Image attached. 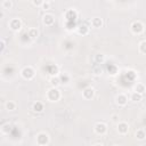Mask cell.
<instances>
[{"label":"cell","mask_w":146,"mask_h":146,"mask_svg":"<svg viewBox=\"0 0 146 146\" xmlns=\"http://www.w3.org/2000/svg\"><path fill=\"white\" fill-rule=\"evenodd\" d=\"M89 30H90V27H89L88 25L81 24V25H79V26L76 27V33L80 34V35H87V34L89 33Z\"/></svg>","instance_id":"cell-13"},{"label":"cell","mask_w":146,"mask_h":146,"mask_svg":"<svg viewBox=\"0 0 146 146\" xmlns=\"http://www.w3.org/2000/svg\"><path fill=\"white\" fill-rule=\"evenodd\" d=\"M49 82H50V86H51V87H56V88H58V87H59V84H62L58 75L51 76V78H50V80H49Z\"/></svg>","instance_id":"cell-19"},{"label":"cell","mask_w":146,"mask_h":146,"mask_svg":"<svg viewBox=\"0 0 146 146\" xmlns=\"http://www.w3.org/2000/svg\"><path fill=\"white\" fill-rule=\"evenodd\" d=\"M130 30H131V32H132L133 34L140 35V34H143L144 31H145V25H144L140 21H135V22L131 23Z\"/></svg>","instance_id":"cell-2"},{"label":"cell","mask_w":146,"mask_h":146,"mask_svg":"<svg viewBox=\"0 0 146 146\" xmlns=\"http://www.w3.org/2000/svg\"><path fill=\"white\" fill-rule=\"evenodd\" d=\"M115 103H116V105H119V106H121V107H124V106L128 104V97H127V95H124V94H119V95L115 97Z\"/></svg>","instance_id":"cell-9"},{"label":"cell","mask_w":146,"mask_h":146,"mask_svg":"<svg viewBox=\"0 0 146 146\" xmlns=\"http://www.w3.org/2000/svg\"><path fill=\"white\" fill-rule=\"evenodd\" d=\"M49 73H50L51 76L58 75V73H59V68H58V66H57V65H51V66H50V71H49Z\"/></svg>","instance_id":"cell-24"},{"label":"cell","mask_w":146,"mask_h":146,"mask_svg":"<svg viewBox=\"0 0 146 146\" xmlns=\"http://www.w3.org/2000/svg\"><path fill=\"white\" fill-rule=\"evenodd\" d=\"M65 16H66V18L68 21H75L78 18V11L75 9H68L66 11V15Z\"/></svg>","instance_id":"cell-15"},{"label":"cell","mask_w":146,"mask_h":146,"mask_svg":"<svg viewBox=\"0 0 146 146\" xmlns=\"http://www.w3.org/2000/svg\"><path fill=\"white\" fill-rule=\"evenodd\" d=\"M43 1H44V0H32V3H33V6H35V7H41L42 3H43Z\"/></svg>","instance_id":"cell-29"},{"label":"cell","mask_w":146,"mask_h":146,"mask_svg":"<svg viewBox=\"0 0 146 146\" xmlns=\"http://www.w3.org/2000/svg\"><path fill=\"white\" fill-rule=\"evenodd\" d=\"M117 132H119L120 135H122V136L127 135V133L129 132V124H128L127 122H124V121L119 122V123H117Z\"/></svg>","instance_id":"cell-10"},{"label":"cell","mask_w":146,"mask_h":146,"mask_svg":"<svg viewBox=\"0 0 146 146\" xmlns=\"http://www.w3.org/2000/svg\"><path fill=\"white\" fill-rule=\"evenodd\" d=\"M11 8H13L11 0H3L2 1V9H11Z\"/></svg>","instance_id":"cell-26"},{"label":"cell","mask_w":146,"mask_h":146,"mask_svg":"<svg viewBox=\"0 0 146 146\" xmlns=\"http://www.w3.org/2000/svg\"><path fill=\"white\" fill-rule=\"evenodd\" d=\"M21 75H22L23 79L30 81V80H32V79L35 76V70H34L32 66H25V67L22 68Z\"/></svg>","instance_id":"cell-3"},{"label":"cell","mask_w":146,"mask_h":146,"mask_svg":"<svg viewBox=\"0 0 146 146\" xmlns=\"http://www.w3.org/2000/svg\"><path fill=\"white\" fill-rule=\"evenodd\" d=\"M95 62H96V64H103V63L105 62V55H103V54H98V55H96V57H95Z\"/></svg>","instance_id":"cell-25"},{"label":"cell","mask_w":146,"mask_h":146,"mask_svg":"<svg viewBox=\"0 0 146 146\" xmlns=\"http://www.w3.org/2000/svg\"><path fill=\"white\" fill-rule=\"evenodd\" d=\"M138 49H139V52H141V54L146 55V40H143V41L139 43Z\"/></svg>","instance_id":"cell-27"},{"label":"cell","mask_w":146,"mask_h":146,"mask_svg":"<svg viewBox=\"0 0 146 146\" xmlns=\"http://www.w3.org/2000/svg\"><path fill=\"white\" fill-rule=\"evenodd\" d=\"M5 48H6V43H5V40H1V52H3Z\"/></svg>","instance_id":"cell-30"},{"label":"cell","mask_w":146,"mask_h":146,"mask_svg":"<svg viewBox=\"0 0 146 146\" xmlns=\"http://www.w3.org/2000/svg\"><path fill=\"white\" fill-rule=\"evenodd\" d=\"M41 9H43V10H49V9H50V2L47 1V0H44L43 3H42V6H41Z\"/></svg>","instance_id":"cell-28"},{"label":"cell","mask_w":146,"mask_h":146,"mask_svg":"<svg viewBox=\"0 0 146 146\" xmlns=\"http://www.w3.org/2000/svg\"><path fill=\"white\" fill-rule=\"evenodd\" d=\"M58 76H59V80H60L62 84H68V82L71 81V75L67 72H60L58 74Z\"/></svg>","instance_id":"cell-11"},{"label":"cell","mask_w":146,"mask_h":146,"mask_svg":"<svg viewBox=\"0 0 146 146\" xmlns=\"http://www.w3.org/2000/svg\"><path fill=\"white\" fill-rule=\"evenodd\" d=\"M94 131L99 136H104L107 132V124L104 122H97L94 125Z\"/></svg>","instance_id":"cell-6"},{"label":"cell","mask_w":146,"mask_h":146,"mask_svg":"<svg viewBox=\"0 0 146 146\" xmlns=\"http://www.w3.org/2000/svg\"><path fill=\"white\" fill-rule=\"evenodd\" d=\"M60 97H62V94H60L59 89L56 87H50L46 92V98L49 102H58L60 99Z\"/></svg>","instance_id":"cell-1"},{"label":"cell","mask_w":146,"mask_h":146,"mask_svg":"<svg viewBox=\"0 0 146 146\" xmlns=\"http://www.w3.org/2000/svg\"><path fill=\"white\" fill-rule=\"evenodd\" d=\"M135 137H136V139L137 140H144L145 138H146V131L143 129V128H140V129H138L137 131H136V133H135Z\"/></svg>","instance_id":"cell-16"},{"label":"cell","mask_w":146,"mask_h":146,"mask_svg":"<svg viewBox=\"0 0 146 146\" xmlns=\"http://www.w3.org/2000/svg\"><path fill=\"white\" fill-rule=\"evenodd\" d=\"M10 130H11V124L10 123H5V124L1 125V132L2 133L7 135V133H9Z\"/></svg>","instance_id":"cell-23"},{"label":"cell","mask_w":146,"mask_h":146,"mask_svg":"<svg viewBox=\"0 0 146 146\" xmlns=\"http://www.w3.org/2000/svg\"><path fill=\"white\" fill-rule=\"evenodd\" d=\"M35 140H36V144L38 145H40V146H46V145H49V143H50V137H49V135L47 133V132H39L38 135H36V138H35Z\"/></svg>","instance_id":"cell-4"},{"label":"cell","mask_w":146,"mask_h":146,"mask_svg":"<svg viewBox=\"0 0 146 146\" xmlns=\"http://www.w3.org/2000/svg\"><path fill=\"white\" fill-rule=\"evenodd\" d=\"M32 110H33V112H35V113H41V112H43L44 107H43V104H42L41 102H35V103L33 104V106H32Z\"/></svg>","instance_id":"cell-17"},{"label":"cell","mask_w":146,"mask_h":146,"mask_svg":"<svg viewBox=\"0 0 146 146\" xmlns=\"http://www.w3.org/2000/svg\"><path fill=\"white\" fill-rule=\"evenodd\" d=\"M42 23L46 26H52L54 23H55V16L52 14H50V13H46L42 16Z\"/></svg>","instance_id":"cell-7"},{"label":"cell","mask_w":146,"mask_h":146,"mask_svg":"<svg viewBox=\"0 0 146 146\" xmlns=\"http://www.w3.org/2000/svg\"><path fill=\"white\" fill-rule=\"evenodd\" d=\"M27 35L30 36V39L36 40V39L39 38V35H40V32H39V30H38L36 27H31V29L27 31Z\"/></svg>","instance_id":"cell-14"},{"label":"cell","mask_w":146,"mask_h":146,"mask_svg":"<svg viewBox=\"0 0 146 146\" xmlns=\"http://www.w3.org/2000/svg\"><path fill=\"white\" fill-rule=\"evenodd\" d=\"M92 73L95 75H102L103 74V68L100 67V64H97L92 67Z\"/></svg>","instance_id":"cell-22"},{"label":"cell","mask_w":146,"mask_h":146,"mask_svg":"<svg viewBox=\"0 0 146 146\" xmlns=\"http://www.w3.org/2000/svg\"><path fill=\"white\" fill-rule=\"evenodd\" d=\"M5 106H6V110H7V111H15L16 107H17L16 103L13 102V100H8V102H6Z\"/></svg>","instance_id":"cell-20"},{"label":"cell","mask_w":146,"mask_h":146,"mask_svg":"<svg viewBox=\"0 0 146 146\" xmlns=\"http://www.w3.org/2000/svg\"><path fill=\"white\" fill-rule=\"evenodd\" d=\"M8 25H9V29H10L11 31L18 32V31H21V29H22V26H23V23H22V21H21L19 18H13V19L9 21Z\"/></svg>","instance_id":"cell-5"},{"label":"cell","mask_w":146,"mask_h":146,"mask_svg":"<svg viewBox=\"0 0 146 146\" xmlns=\"http://www.w3.org/2000/svg\"><path fill=\"white\" fill-rule=\"evenodd\" d=\"M90 25L92 27H95V29H100L104 25V22H103V19L100 17H94L90 21Z\"/></svg>","instance_id":"cell-12"},{"label":"cell","mask_w":146,"mask_h":146,"mask_svg":"<svg viewBox=\"0 0 146 146\" xmlns=\"http://www.w3.org/2000/svg\"><path fill=\"white\" fill-rule=\"evenodd\" d=\"M143 99V94H139V92H137V91H135L133 90V92H131V95H130V100H132V102H140Z\"/></svg>","instance_id":"cell-18"},{"label":"cell","mask_w":146,"mask_h":146,"mask_svg":"<svg viewBox=\"0 0 146 146\" xmlns=\"http://www.w3.org/2000/svg\"><path fill=\"white\" fill-rule=\"evenodd\" d=\"M94 96H95V89L92 87H87V88H84L82 90V97L84 99H88V100L92 99Z\"/></svg>","instance_id":"cell-8"},{"label":"cell","mask_w":146,"mask_h":146,"mask_svg":"<svg viewBox=\"0 0 146 146\" xmlns=\"http://www.w3.org/2000/svg\"><path fill=\"white\" fill-rule=\"evenodd\" d=\"M133 90L137 91V92H139V94H144V92L146 91V87H145L144 83H137V84L135 86V89H133Z\"/></svg>","instance_id":"cell-21"}]
</instances>
